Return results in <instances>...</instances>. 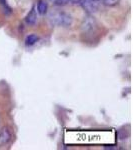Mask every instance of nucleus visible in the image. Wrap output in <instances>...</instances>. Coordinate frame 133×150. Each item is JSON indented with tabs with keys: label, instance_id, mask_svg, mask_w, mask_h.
Segmentation results:
<instances>
[{
	"label": "nucleus",
	"instance_id": "f257e3e1",
	"mask_svg": "<svg viewBox=\"0 0 133 150\" xmlns=\"http://www.w3.org/2000/svg\"><path fill=\"white\" fill-rule=\"evenodd\" d=\"M48 19L51 24L60 27H69L73 23V18L70 14L64 11H51L48 14Z\"/></svg>",
	"mask_w": 133,
	"mask_h": 150
},
{
	"label": "nucleus",
	"instance_id": "f03ea898",
	"mask_svg": "<svg viewBox=\"0 0 133 150\" xmlns=\"http://www.w3.org/2000/svg\"><path fill=\"white\" fill-rule=\"evenodd\" d=\"M97 30V22H96L95 18L92 15H87L86 17H84L83 21L81 23V31L83 34L89 35L95 33V31Z\"/></svg>",
	"mask_w": 133,
	"mask_h": 150
},
{
	"label": "nucleus",
	"instance_id": "7ed1b4c3",
	"mask_svg": "<svg viewBox=\"0 0 133 150\" xmlns=\"http://www.w3.org/2000/svg\"><path fill=\"white\" fill-rule=\"evenodd\" d=\"M12 138L11 131L9 128L3 127L0 130V144H7Z\"/></svg>",
	"mask_w": 133,
	"mask_h": 150
},
{
	"label": "nucleus",
	"instance_id": "20e7f679",
	"mask_svg": "<svg viewBox=\"0 0 133 150\" xmlns=\"http://www.w3.org/2000/svg\"><path fill=\"white\" fill-rule=\"evenodd\" d=\"M78 4L83 7L88 13H92V12L96 10L95 2H91L89 0H79Z\"/></svg>",
	"mask_w": 133,
	"mask_h": 150
},
{
	"label": "nucleus",
	"instance_id": "39448f33",
	"mask_svg": "<svg viewBox=\"0 0 133 150\" xmlns=\"http://www.w3.org/2000/svg\"><path fill=\"white\" fill-rule=\"evenodd\" d=\"M37 19L38 18H37V13H36V9H35V7L33 6L25 18L26 23H27L28 25H35L36 22H37Z\"/></svg>",
	"mask_w": 133,
	"mask_h": 150
},
{
	"label": "nucleus",
	"instance_id": "423d86ee",
	"mask_svg": "<svg viewBox=\"0 0 133 150\" xmlns=\"http://www.w3.org/2000/svg\"><path fill=\"white\" fill-rule=\"evenodd\" d=\"M48 9V4L46 2V0H39L37 4V11L38 13L41 14V15H44L47 12Z\"/></svg>",
	"mask_w": 133,
	"mask_h": 150
},
{
	"label": "nucleus",
	"instance_id": "0eeeda50",
	"mask_svg": "<svg viewBox=\"0 0 133 150\" xmlns=\"http://www.w3.org/2000/svg\"><path fill=\"white\" fill-rule=\"evenodd\" d=\"M38 40H39V37H38V35L30 34V35H28L27 37H26L25 44L27 45V46H32V45H34Z\"/></svg>",
	"mask_w": 133,
	"mask_h": 150
},
{
	"label": "nucleus",
	"instance_id": "6e6552de",
	"mask_svg": "<svg viewBox=\"0 0 133 150\" xmlns=\"http://www.w3.org/2000/svg\"><path fill=\"white\" fill-rule=\"evenodd\" d=\"M55 4L56 5H60V6H63V5H67V4H78L79 0H54Z\"/></svg>",
	"mask_w": 133,
	"mask_h": 150
},
{
	"label": "nucleus",
	"instance_id": "1a4fd4ad",
	"mask_svg": "<svg viewBox=\"0 0 133 150\" xmlns=\"http://www.w3.org/2000/svg\"><path fill=\"white\" fill-rule=\"evenodd\" d=\"M103 4L108 7H114L120 3V0H102Z\"/></svg>",
	"mask_w": 133,
	"mask_h": 150
},
{
	"label": "nucleus",
	"instance_id": "9d476101",
	"mask_svg": "<svg viewBox=\"0 0 133 150\" xmlns=\"http://www.w3.org/2000/svg\"><path fill=\"white\" fill-rule=\"evenodd\" d=\"M91 2H99V1H102V0H89Z\"/></svg>",
	"mask_w": 133,
	"mask_h": 150
}]
</instances>
